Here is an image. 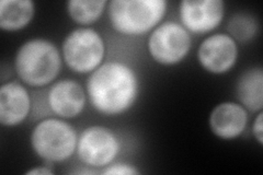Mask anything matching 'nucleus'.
<instances>
[{
    "label": "nucleus",
    "instance_id": "nucleus-1",
    "mask_svg": "<svg viewBox=\"0 0 263 175\" xmlns=\"http://www.w3.org/2000/svg\"><path fill=\"white\" fill-rule=\"evenodd\" d=\"M139 90L133 68L121 62L103 63L87 81L89 101L99 113L119 115L135 103Z\"/></svg>",
    "mask_w": 263,
    "mask_h": 175
},
{
    "label": "nucleus",
    "instance_id": "nucleus-2",
    "mask_svg": "<svg viewBox=\"0 0 263 175\" xmlns=\"http://www.w3.org/2000/svg\"><path fill=\"white\" fill-rule=\"evenodd\" d=\"M14 68L19 78L31 87L52 83L62 69V56L53 42L32 38L23 43L14 57Z\"/></svg>",
    "mask_w": 263,
    "mask_h": 175
},
{
    "label": "nucleus",
    "instance_id": "nucleus-3",
    "mask_svg": "<svg viewBox=\"0 0 263 175\" xmlns=\"http://www.w3.org/2000/svg\"><path fill=\"white\" fill-rule=\"evenodd\" d=\"M167 11L163 0H112L108 14L112 28L124 35H142L153 31Z\"/></svg>",
    "mask_w": 263,
    "mask_h": 175
},
{
    "label": "nucleus",
    "instance_id": "nucleus-4",
    "mask_svg": "<svg viewBox=\"0 0 263 175\" xmlns=\"http://www.w3.org/2000/svg\"><path fill=\"white\" fill-rule=\"evenodd\" d=\"M31 146L48 163L64 162L76 152L78 136L69 123L60 119H46L37 123L31 132Z\"/></svg>",
    "mask_w": 263,
    "mask_h": 175
},
{
    "label": "nucleus",
    "instance_id": "nucleus-5",
    "mask_svg": "<svg viewBox=\"0 0 263 175\" xmlns=\"http://www.w3.org/2000/svg\"><path fill=\"white\" fill-rule=\"evenodd\" d=\"M62 53L64 62L78 73H91L103 64L104 40L91 28H78L65 37Z\"/></svg>",
    "mask_w": 263,
    "mask_h": 175
},
{
    "label": "nucleus",
    "instance_id": "nucleus-6",
    "mask_svg": "<svg viewBox=\"0 0 263 175\" xmlns=\"http://www.w3.org/2000/svg\"><path fill=\"white\" fill-rule=\"evenodd\" d=\"M192 40L182 24L168 21L156 27L148 38V51L155 62L174 66L182 62L191 49Z\"/></svg>",
    "mask_w": 263,
    "mask_h": 175
},
{
    "label": "nucleus",
    "instance_id": "nucleus-7",
    "mask_svg": "<svg viewBox=\"0 0 263 175\" xmlns=\"http://www.w3.org/2000/svg\"><path fill=\"white\" fill-rule=\"evenodd\" d=\"M120 140L104 126H90L78 138L76 152L80 161L91 168H105L120 152Z\"/></svg>",
    "mask_w": 263,
    "mask_h": 175
},
{
    "label": "nucleus",
    "instance_id": "nucleus-8",
    "mask_svg": "<svg viewBox=\"0 0 263 175\" xmlns=\"http://www.w3.org/2000/svg\"><path fill=\"white\" fill-rule=\"evenodd\" d=\"M181 24L194 34H205L215 30L224 19L223 0H183L180 3Z\"/></svg>",
    "mask_w": 263,
    "mask_h": 175
},
{
    "label": "nucleus",
    "instance_id": "nucleus-9",
    "mask_svg": "<svg viewBox=\"0 0 263 175\" xmlns=\"http://www.w3.org/2000/svg\"><path fill=\"white\" fill-rule=\"evenodd\" d=\"M197 60L202 67L211 73H226L237 63V42L225 33L210 35L199 46Z\"/></svg>",
    "mask_w": 263,
    "mask_h": 175
},
{
    "label": "nucleus",
    "instance_id": "nucleus-10",
    "mask_svg": "<svg viewBox=\"0 0 263 175\" xmlns=\"http://www.w3.org/2000/svg\"><path fill=\"white\" fill-rule=\"evenodd\" d=\"M86 101L84 88L77 81L70 79L55 82L47 93L49 107L62 119L77 118L84 111Z\"/></svg>",
    "mask_w": 263,
    "mask_h": 175
},
{
    "label": "nucleus",
    "instance_id": "nucleus-11",
    "mask_svg": "<svg viewBox=\"0 0 263 175\" xmlns=\"http://www.w3.org/2000/svg\"><path fill=\"white\" fill-rule=\"evenodd\" d=\"M31 110V98L21 83L10 81L0 88V123L14 127L26 120Z\"/></svg>",
    "mask_w": 263,
    "mask_h": 175
},
{
    "label": "nucleus",
    "instance_id": "nucleus-12",
    "mask_svg": "<svg viewBox=\"0 0 263 175\" xmlns=\"http://www.w3.org/2000/svg\"><path fill=\"white\" fill-rule=\"evenodd\" d=\"M248 112L236 102H223L213 108L210 115V127L220 139H235L245 131L248 123Z\"/></svg>",
    "mask_w": 263,
    "mask_h": 175
},
{
    "label": "nucleus",
    "instance_id": "nucleus-13",
    "mask_svg": "<svg viewBox=\"0 0 263 175\" xmlns=\"http://www.w3.org/2000/svg\"><path fill=\"white\" fill-rule=\"evenodd\" d=\"M237 98L246 110L260 112L263 107V70L253 67L246 70L237 82Z\"/></svg>",
    "mask_w": 263,
    "mask_h": 175
},
{
    "label": "nucleus",
    "instance_id": "nucleus-14",
    "mask_svg": "<svg viewBox=\"0 0 263 175\" xmlns=\"http://www.w3.org/2000/svg\"><path fill=\"white\" fill-rule=\"evenodd\" d=\"M35 13V5L31 0H2L0 2V28L14 32L26 28Z\"/></svg>",
    "mask_w": 263,
    "mask_h": 175
},
{
    "label": "nucleus",
    "instance_id": "nucleus-15",
    "mask_svg": "<svg viewBox=\"0 0 263 175\" xmlns=\"http://www.w3.org/2000/svg\"><path fill=\"white\" fill-rule=\"evenodd\" d=\"M106 5L104 0H69L66 9L72 21L80 26H89L100 19Z\"/></svg>",
    "mask_w": 263,
    "mask_h": 175
},
{
    "label": "nucleus",
    "instance_id": "nucleus-16",
    "mask_svg": "<svg viewBox=\"0 0 263 175\" xmlns=\"http://www.w3.org/2000/svg\"><path fill=\"white\" fill-rule=\"evenodd\" d=\"M227 29L229 35L235 41L246 42L256 36L258 31V22L251 15L238 13L230 18Z\"/></svg>",
    "mask_w": 263,
    "mask_h": 175
},
{
    "label": "nucleus",
    "instance_id": "nucleus-17",
    "mask_svg": "<svg viewBox=\"0 0 263 175\" xmlns=\"http://www.w3.org/2000/svg\"><path fill=\"white\" fill-rule=\"evenodd\" d=\"M104 175H138L139 171L133 165L126 163H114L108 165V168L102 172Z\"/></svg>",
    "mask_w": 263,
    "mask_h": 175
},
{
    "label": "nucleus",
    "instance_id": "nucleus-18",
    "mask_svg": "<svg viewBox=\"0 0 263 175\" xmlns=\"http://www.w3.org/2000/svg\"><path fill=\"white\" fill-rule=\"evenodd\" d=\"M252 131L253 136L257 139L260 146L263 145V113L262 111L258 112L257 118L254 119L253 125H252Z\"/></svg>",
    "mask_w": 263,
    "mask_h": 175
},
{
    "label": "nucleus",
    "instance_id": "nucleus-19",
    "mask_svg": "<svg viewBox=\"0 0 263 175\" xmlns=\"http://www.w3.org/2000/svg\"><path fill=\"white\" fill-rule=\"evenodd\" d=\"M26 174L28 175H52L54 174V171L49 169V166H37V168L31 169L30 171H28Z\"/></svg>",
    "mask_w": 263,
    "mask_h": 175
}]
</instances>
